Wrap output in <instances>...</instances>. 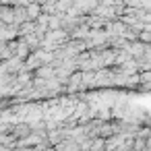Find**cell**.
I'll return each mask as SVG.
<instances>
[{"instance_id": "6da1fadb", "label": "cell", "mask_w": 151, "mask_h": 151, "mask_svg": "<svg viewBox=\"0 0 151 151\" xmlns=\"http://www.w3.org/2000/svg\"><path fill=\"white\" fill-rule=\"evenodd\" d=\"M87 48H108L110 46V35L106 29H91L89 35H87Z\"/></svg>"}, {"instance_id": "8992f818", "label": "cell", "mask_w": 151, "mask_h": 151, "mask_svg": "<svg viewBox=\"0 0 151 151\" xmlns=\"http://www.w3.org/2000/svg\"><path fill=\"white\" fill-rule=\"evenodd\" d=\"M42 13H44V9H42L40 2H31V4H27V17H29V21H35Z\"/></svg>"}, {"instance_id": "ba28073f", "label": "cell", "mask_w": 151, "mask_h": 151, "mask_svg": "<svg viewBox=\"0 0 151 151\" xmlns=\"http://www.w3.org/2000/svg\"><path fill=\"white\" fill-rule=\"evenodd\" d=\"M134 147H137V149H143V147H147V141H143V139H137V141H134Z\"/></svg>"}, {"instance_id": "7a4b0ae2", "label": "cell", "mask_w": 151, "mask_h": 151, "mask_svg": "<svg viewBox=\"0 0 151 151\" xmlns=\"http://www.w3.org/2000/svg\"><path fill=\"white\" fill-rule=\"evenodd\" d=\"M21 70H25V60L19 58L17 54L13 58L2 60V66H0V73H9V75H19Z\"/></svg>"}, {"instance_id": "277c9868", "label": "cell", "mask_w": 151, "mask_h": 151, "mask_svg": "<svg viewBox=\"0 0 151 151\" xmlns=\"http://www.w3.org/2000/svg\"><path fill=\"white\" fill-rule=\"evenodd\" d=\"M106 23H108V19H106V17H101V15H95V13L87 15V25H89L91 29H104V27H106Z\"/></svg>"}, {"instance_id": "52a82bcc", "label": "cell", "mask_w": 151, "mask_h": 151, "mask_svg": "<svg viewBox=\"0 0 151 151\" xmlns=\"http://www.w3.org/2000/svg\"><path fill=\"white\" fill-rule=\"evenodd\" d=\"M35 21H25L23 25H19V31H21V35H27V33H33L35 31Z\"/></svg>"}, {"instance_id": "5b68a950", "label": "cell", "mask_w": 151, "mask_h": 151, "mask_svg": "<svg viewBox=\"0 0 151 151\" xmlns=\"http://www.w3.org/2000/svg\"><path fill=\"white\" fill-rule=\"evenodd\" d=\"M31 52H33V50H31V46H29L23 37H19V40H17V56H19V58H23V60H27V56H29Z\"/></svg>"}, {"instance_id": "3957f363", "label": "cell", "mask_w": 151, "mask_h": 151, "mask_svg": "<svg viewBox=\"0 0 151 151\" xmlns=\"http://www.w3.org/2000/svg\"><path fill=\"white\" fill-rule=\"evenodd\" d=\"M21 37V31H19V25H4L2 23V29H0V40L2 42H13Z\"/></svg>"}]
</instances>
